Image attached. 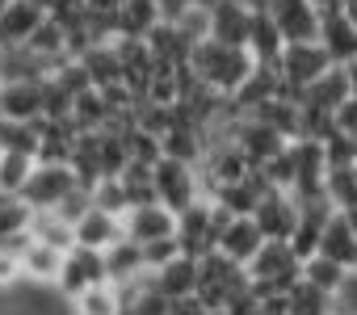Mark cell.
<instances>
[{"instance_id": "obj_25", "label": "cell", "mask_w": 357, "mask_h": 315, "mask_svg": "<svg viewBox=\"0 0 357 315\" xmlns=\"http://www.w3.org/2000/svg\"><path fill=\"white\" fill-rule=\"evenodd\" d=\"M298 277L336 302V294L349 286V277H353V273H344L340 265H332V261H324V256H311V261H303V265H298Z\"/></svg>"}, {"instance_id": "obj_20", "label": "cell", "mask_w": 357, "mask_h": 315, "mask_svg": "<svg viewBox=\"0 0 357 315\" xmlns=\"http://www.w3.org/2000/svg\"><path fill=\"white\" fill-rule=\"evenodd\" d=\"M315 256H324V261L340 265L344 273H357V236H353V227L344 223V215H332V219H328V227H324V236H319V252H315Z\"/></svg>"}, {"instance_id": "obj_34", "label": "cell", "mask_w": 357, "mask_h": 315, "mask_svg": "<svg viewBox=\"0 0 357 315\" xmlns=\"http://www.w3.org/2000/svg\"><path fill=\"white\" fill-rule=\"evenodd\" d=\"M332 126H336V135H349V139L357 135V97L353 93L332 109Z\"/></svg>"}, {"instance_id": "obj_45", "label": "cell", "mask_w": 357, "mask_h": 315, "mask_svg": "<svg viewBox=\"0 0 357 315\" xmlns=\"http://www.w3.org/2000/svg\"><path fill=\"white\" fill-rule=\"evenodd\" d=\"M122 315H130V311H122Z\"/></svg>"}, {"instance_id": "obj_26", "label": "cell", "mask_w": 357, "mask_h": 315, "mask_svg": "<svg viewBox=\"0 0 357 315\" xmlns=\"http://www.w3.org/2000/svg\"><path fill=\"white\" fill-rule=\"evenodd\" d=\"M324 202L344 215L357 206V164H344V169H328L324 173Z\"/></svg>"}, {"instance_id": "obj_14", "label": "cell", "mask_w": 357, "mask_h": 315, "mask_svg": "<svg viewBox=\"0 0 357 315\" xmlns=\"http://www.w3.org/2000/svg\"><path fill=\"white\" fill-rule=\"evenodd\" d=\"M55 76V63L38 59L30 47H0V80L5 84H43Z\"/></svg>"}, {"instance_id": "obj_29", "label": "cell", "mask_w": 357, "mask_h": 315, "mask_svg": "<svg viewBox=\"0 0 357 315\" xmlns=\"http://www.w3.org/2000/svg\"><path fill=\"white\" fill-rule=\"evenodd\" d=\"M38 139H43V122H9V118H0V151L34 155Z\"/></svg>"}, {"instance_id": "obj_47", "label": "cell", "mask_w": 357, "mask_h": 315, "mask_svg": "<svg viewBox=\"0 0 357 315\" xmlns=\"http://www.w3.org/2000/svg\"><path fill=\"white\" fill-rule=\"evenodd\" d=\"M0 84H5V80H0Z\"/></svg>"}, {"instance_id": "obj_35", "label": "cell", "mask_w": 357, "mask_h": 315, "mask_svg": "<svg viewBox=\"0 0 357 315\" xmlns=\"http://www.w3.org/2000/svg\"><path fill=\"white\" fill-rule=\"evenodd\" d=\"M194 9V0H155V22H164V26H176L185 13Z\"/></svg>"}, {"instance_id": "obj_6", "label": "cell", "mask_w": 357, "mask_h": 315, "mask_svg": "<svg viewBox=\"0 0 357 315\" xmlns=\"http://www.w3.org/2000/svg\"><path fill=\"white\" fill-rule=\"evenodd\" d=\"M76 190H80V181H76V173L68 164H38L34 177H30V185L22 190V202L30 210H55Z\"/></svg>"}, {"instance_id": "obj_32", "label": "cell", "mask_w": 357, "mask_h": 315, "mask_svg": "<svg viewBox=\"0 0 357 315\" xmlns=\"http://www.w3.org/2000/svg\"><path fill=\"white\" fill-rule=\"evenodd\" d=\"M89 202H93V206H101V210H109V215H118V219L130 210L126 190H122V181H118V177H101V181L89 190Z\"/></svg>"}, {"instance_id": "obj_1", "label": "cell", "mask_w": 357, "mask_h": 315, "mask_svg": "<svg viewBox=\"0 0 357 315\" xmlns=\"http://www.w3.org/2000/svg\"><path fill=\"white\" fill-rule=\"evenodd\" d=\"M257 63L248 59V51L244 47H219V43H198L194 51H190V72L198 76V84L206 89V93H215V97H231L244 80H248V72H252Z\"/></svg>"}, {"instance_id": "obj_15", "label": "cell", "mask_w": 357, "mask_h": 315, "mask_svg": "<svg viewBox=\"0 0 357 315\" xmlns=\"http://www.w3.org/2000/svg\"><path fill=\"white\" fill-rule=\"evenodd\" d=\"M261 244H265V236H261V227L252 223V219H231L223 231H219V244H215V252L219 256H227L231 265H248L257 252H261Z\"/></svg>"}, {"instance_id": "obj_4", "label": "cell", "mask_w": 357, "mask_h": 315, "mask_svg": "<svg viewBox=\"0 0 357 315\" xmlns=\"http://www.w3.org/2000/svg\"><path fill=\"white\" fill-rule=\"evenodd\" d=\"M219 244V227H215V206L211 198L194 202L190 210L176 215V248H181V256H194L202 261L206 252H215Z\"/></svg>"}, {"instance_id": "obj_24", "label": "cell", "mask_w": 357, "mask_h": 315, "mask_svg": "<svg viewBox=\"0 0 357 315\" xmlns=\"http://www.w3.org/2000/svg\"><path fill=\"white\" fill-rule=\"evenodd\" d=\"M353 89H349V76H344V68H328L307 93H303V105H315V109H324V114H332L344 97H349Z\"/></svg>"}, {"instance_id": "obj_2", "label": "cell", "mask_w": 357, "mask_h": 315, "mask_svg": "<svg viewBox=\"0 0 357 315\" xmlns=\"http://www.w3.org/2000/svg\"><path fill=\"white\" fill-rule=\"evenodd\" d=\"M244 290H248V273H244L240 265H231L227 256L206 252V256L198 261V290H194V298H198L206 311H227Z\"/></svg>"}, {"instance_id": "obj_19", "label": "cell", "mask_w": 357, "mask_h": 315, "mask_svg": "<svg viewBox=\"0 0 357 315\" xmlns=\"http://www.w3.org/2000/svg\"><path fill=\"white\" fill-rule=\"evenodd\" d=\"M17 265H22V282H26V286H59L63 252H59V248H51V244L30 240V244H26V252L17 256Z\"/></svg>"}, {"instance_id": "obj_23", "label": "cell", "mask_w": 357, "mask_h": 315, "mask_svg": "<svg viewBox=\"0 0 357 315\" xmlns=\"http://www.w3.org/2000/svg\"><path fill=\"white\" fill-rule=\"evenodd\" d=\"M101 256H105V282H109V286H130V282L147 277L143 252H139V244H130V240H118V244L105 248Z\"/></svg>"}, {"instance_id": "obj_46", "label": "cell", "mask_w": 357, "mask_h": 315, "mask_svg": "<svg viewBox=\"0 0 357 315\" xmlns=\"http://www.w3.org/2000/svg\"><path fill=\"white\" fill-rule=\"evenodd\" d=\"M0 155H5V151H0Z\"/></svg>"}, {"instance_id": "obj_31", "label": "cell", "mask_w": 357, "mask_h": 315, "mask_svg": "<svg viewBox=\"0 0 357 315\" xmlns=\"http://www.w3.org/2000/svg\"><path fill=\"white\" fill-rule=\"evenodd\" d=\"M286 315H332V298L307 286L303 277L286 290Z\"/></svg>"}, {"instance_id": "obj_9", "label": "cell", "mask_w": 357, "mask_h": 315, "mask_svg": "<svg viewBox=\"0 0 357 315\" xmlns=\"http://www.w3.org/2000/svg\"><path fill=\"white\" fill-rule=\"evenodd\" d=\"M105 282V256L101 252H89V248H68L63 252V269H59V294H68V298H76L80 290H89V286H101Z\"/></svg>"}, {"instance_id": "obj_39", "label": "cell", "mask_w": 357, "mask_h": 315, "mask_svg": "<svg viewBox=\"0 0 357 315\" xmlns=\"http://www.w3.org/2000/svg\"><path fill=\"white\" fill-rule=\"evenodd\" d=\"M344 76H349V89L357 93V59H353V63H344Z\"/></svg>"}, {"instance_id": "obj_21", "label": "cell", "mask_w": 357, "mask_h": 315, "mask_svg": "<svg viewBox=\"0 0 357 315\" xmlns=\"http://www.w3.org/2000/svg\"><path fill=\"white\" fill-rule=\"evenodd\" d=\"M151 286H155L168 302L190 298V294L198 290V261H194V256H176V261H168L164 269L151 273Z\"/></svg>"}, {"instance_id": "obj_36", "label": "cell", "mask_w": 357, "mask_h": 315, "mask_svg": "<svg viewBox=\"0 0 357 315\" xmlns=\"http://www.w3.org/2000/svg\"><path fill=\"white\" fill-rule=\"evenodd\" d=\"M13 286H22V265H17V256H13V252L0 248V294L13 290Z\"/></svg>"}, {"instance_id": "obj_40", "label": "cell", "mask_w": 357, "mask_h": 315, "mask_svg": "<svg viewBox=\"0 0 357 315\" xmlns=\"http://www.w3.org/2000/svg\"><path fill=\"white\" fill-rule=\"evenodd\" d=\"M307 5H315L319 13H328V9H336V5H340V0H307Z\"/></svg>"}, {"instance_id": "obj_38", "label": "cell", "mask_w": 357, "mask_h": 315, "mask_svg": "<svg viewBox=\"0 0 357 315\" xmlns=\"http://www.w3.org/2000/svg\"><path fill=\"white\" fill-rule=\"evenodd\" d=\"M336 9H340V13H344V22H349V26L357 30V0H340Z\"/></svg>"}, {"instance_id": "obj_17", "label": "cell", "mask_w": 357, "mask_h": 315, "mask_svg": "<svg viewBox=\"0 0 357 315\" xmlns=\"http://www.w3.org/2000/svg\"><path fill=\"white\" fill-rule=\"evenodd\" d=\"M43 22H47V13L34 0H9V9L0 13V47H26Z\"/></svg>"}, {"instance_id": "obj_8", "label": "cell", "mask_w": 357, "mask_h": 315, "mask_svg": "<svg viewBox=\"0 0 357 315\" xmlns=\"http://www.w3.org/2000/svg\"><path fill=\"white\" fill-rule=\"evenodd\" d=\"M176 236V215L164 210L160 202H147V206H130L122 215V240L130 244H155V240H172Z\"/></svg>"}, {"instance_id": "obj_7", "label": "cell", "mask_w": 357, "mask_h": 315, "mask_svg": "<svg viewBox=\"0 0 357 315\" xmlns=\"http://www.w3.org/2000/svg\"><path fill=\"white\" fill-rule=\"evenodd\" d=\"M328 68H332V63H328V55L319 51V43H290V47L282 51V59H278V76H282V84L303 89V93H307Z\"/></svg>"}, {"instance_id": "obj_12", "label": "cell", "mask_w": 357, "mask_h": 315, "mask_svg": "<svg viewBox=\"0 0 357 315\" xmlns=\"http://www.w3.org/2000/svg\"><path fill=\"white\" fill-rule=\"evenodd\" d=\"M236 147L244 151V160L252 164V169H261V164H269L278 151H286L290 143L273 130V126H265V122H257V118H240L236 122Z\"/></svg>"}, {"instance_id": "obj_42", "label": "cell", "mask_w": 357, "mask_h": 315, "mask_svg": "<svg viewBox=\"0 0 357 315\" xmlns=\"http://www.w3.org/2000/svg\"><path fill=\"white\" fill-rule=\"evenodd\" d=\"M248 315H269V311H265V307H261V302H257V311H248Z\"/></svg>"}, {"instance_id": "obj_5", "label": "cell", "mask_w": 357, "mask_h": 315, "mask_svg": "<svg viewBox=\"0 0 357 315\" xmlns=\"http://www.w3.org/2000/svg\"><path fill=\"white\" fill-rule=\"evenodd\" d=\"M261 9L278 26L286 47L290 43H315V34H319V9L315 5H307V0H265Z\"/></svg>"}, {"instance_id": "obj_3", "label": "cell", "mask_w": 357, "mask_h": 315, "mask_svg": "<svg viewBox=\"0 0 357 315\" xmlns=\"http://www.w3.org/2000/svg\"><path fill=\"white\" fill-rule=\"evenodd\" d=\"M151 190H155V202L172 215L190 210L194 202H202V185H198V169L194 164H181V160H155L151 169Z\"/></svg>"}, {"instance_id": "obj_27", "label": "cell", "mask_w": 357, "mask_h": 315, "mask_svg": "<svg viewBox=\"0 0 357 315\" xmlns=\"http://www.w3.org/2000/svg\"><path fill=\"white\" fill-rule=\"evenodd\" d=\"M72 315H122V298H118V286L101 282V286H89L72 298Z\"/></svg>"}, {"instance_id": "obj_10", "label": "cell", "mask_w": 357, "mask_h": 315, "mask_svg": "<svg viewBox=\"0 0 357 315\" xmlns=\"http://www.w3.org/2000/svg\"><path fill=\"white\" fill-rule=\"evenodd\" d=\"M252 223L261 227L265 240H282V244H286L290 231H294V223H298V202H294L290 194H282V190H269V194L257 202Z\"/></svg>"}, {"instance_id": "obj_33", "label": "cell", "mask_w": 357, "mask_h": 315, "mask_svg": "<svg viewBox=\"0 0 357 315\" xmlns=\"http://www.w3.org/2000/svg\"><path fill=\"white\" fill-rule=\"evenodd\" d=\"M139 252H143V269H147V273H155V269H164L168 261H176V256H181V248H176V236H172V240L143 244Z\"/></svg>"}, {"instance_id": "obj_30", "label": "cell", "mask_w": 357, "mask_h": 315, "mask_svg": "<svg viewBox=\"0 0 357 315\" xmlns=\"http://www.w3.org/2000/svg\"><path fill=\"white\" fill-rule=\"evenodd\" d=\"M30 240H38V244H51V248H59V252H68L76 240H72V223H63L55 210H34V219H30Z\"/></svg>"}, {"instance_id": "obj_41", "label": "cell", "mask_w": 357, "mask_h": 315, "mask_svg": "<svg viewBox=\"0 0 357 315\" xmlns=\"http://www.w3.org/2000/svg\"><path fill=\"white\" fill-rule=\"evenodd\" d=\"M344 223H349V227H353V236H357V206H353V210H344Z\"/></svg>"}, {"instance_id": "obj_48", "label": "cell", "mask_w": 357, "mask_h": 315, "mask_svg": "<svg viewBox=\"0 0 357 315\" xmlns=\"http://www.w3.org/2000/svg\"><path fill=\"white\" fill-rule=\"evenodd\" d=\"M332 315H336V311H332Z\"/></svg>"}, {"instance_id": "obj_43", "label": "cell", "mask_w": 357, "mask_h": 315, "mask_svg": "<svg viewBox=\"0 0 357 315\" xmlns=\"http://www.w3.org/2000/svg\"><path fill=\"white\" fill-rule=\"evenodd\" d=\"M5 9H9V0H0V13H5Z\"/></svg>"}, {"instance_id": "obj_28", "label": "cell", "mask_w": 357, "mask_h": 315, "mask_svg": "<svg viewBox=\"0 0 357 315\" xmlns=\"http://www.w3.org/2000/svg\"><path fill=\"white\" fill-rule=\"evenodd\" d=\"M34 169H38L34 155H13V151H5V155H0V194H5V198H22V190L30 185Z\"/></svg>"}, {"instance_id": "obj_37", "label": "cell", "mask_w": 357, "mask_h": 315, "mask_svg": "<svg viewBox=\"0 0 357 315\" xmlns=\"http://www.w3.org/2000/svg\"><path fill=\"white\" fill-rule=\"evenodd\" d=\"M168 315H206V307L190 294V298H176V302L168 307Z\"/></svg>"}, {"instance_id": "obj_18", "label": "cell", "mask_w": 357, "mask_h": 315, "mask_svg": "<svg viewBox=\"0 0 357 315\" xmlns=\"http://www.w3.org/2000/svg\"><path fill=\"white\" fill-rule=\"evenodd\" d=\"M244 51H248V59H252V63H261V68H278V59H282L286 43H282L278 26L265 17V9H252V22H248Z\"/></svg>"}, {"instance_id": "obj_22", "label": "cell", "mask_w": 357, "mask_h": 315, "mask_svg": "<svg viewBox=\"0 0 357 315\" xmlns=\"http://www.w3.org/2000/svg\"><path fill=\"white\" fill-rule=\"evenodd\" d=\"M0 118L43 122V84H0Z\"/></svg>"}, {"instance_id": "obj_11", "label": "cell", "mask_w": 357, "mask_h": 315, "mask_svg": "<svg viewBox=\"0 0 357 315\" xmlns=\"http://www.w3.org/2000/svg\"><path fill=\"white\" fill-rule=\"evenodd\" d=\"M315 43H319V51L328 55L332 68H344V63L357 59V30L344 22L340 9L319 13V34H315Z\"/></svg>"}, {"instance_id": "obj_13", "label": "cell", "mask_w": 357, "mask_h": 315, "mask_svg": "<svg viewBox=\"0 0 357 315\" xmlns=\"http://www.w3.org/2000/svg\"><path fill=\"white\" fill-rule=\"evenodd\" d=\"M72 240L76 248H89V252H105L122 240V219L101 210V206H89L76 223H72Z\"/></svg>"}, {"instance_id": "obj_44", "label": "cell", "mask_w": 357, "mask_h": 315, "mask_svg": "<svg viewBox=\"0 0 357 315\" xmlns=\"http://www.w3.org/2000/svg\"><path fill=\"white\" fill-rule=\"evenodd\" d=\"M206 315H227V311H206Z\"/></svg>"}, {"instance_id": "obj_16", "label": "cell", "mask_w": 357, "mask_h": 315, "mask_svg": "<svg viewBox=\"0 0 357 315\" xmlns=\"http://www.w3.org/2000/svg\"><path fill=\"white\" fill-rule=\"evenodd\" d=\"M248 22H252V9L244 5V0H219V5L211 9V43H219V47H244Z\"/></svg>"}]
</instances>
